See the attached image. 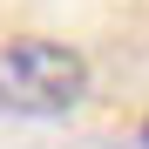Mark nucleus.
Wrapping results in <instances>:
<instances>
[{"label": "nucleus", "instance_id": "1", "mask_svg": "<svg viewBox=\"0 0 149 149\" xmlns=\"http://www.w3.org/2000/svg\"><path fill=\"white\" fill-rule=\"evenodd\" d=\"M88 95V54L68 41H47V34H20L0 47V109L7 115H68L81 109Z\"/></svg>", "mask_w": 149, "mask_h": 149}]
</instances>
